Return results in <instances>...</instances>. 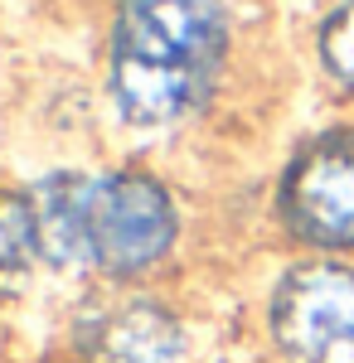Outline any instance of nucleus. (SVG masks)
<instances>
[{
	"label": "nucleus",
	"mask_w": 354,
	"mask_h": 363,
	"mask_svg": "<svg viewBox=\"0 0 354 363\" xmlns=\"http://www.w3.org/2000/svg\"><path fill=\"white\" fill-rule=\"evenodd\" d=\"M223 54L228 15L218 0H122L107 87L127 121L170 126L209 97Z\"/></svg>",
	"instance_id": "nucleus-1"
},
{
	"label": "nucleus",
	"mask_w": 354,
	"mask_h": 363,
	"mask_svg": "<svg viewBox=\"0 0 354 363\" xmlns=\"http://www.w3.org/2000/svg\"><path fill=\"white\" fill-rule=\"evenodd\" d=\"M78 238H82V262H97L112 277L146 272L175 242L170 194L151 174L82 179Z\"/></svg>",
	"instance_id": "nucleus-2"
},
{
	"label": "nucleus",
	"mask_w": 354,
	"mask_h": 363,
	"mask_svg": "<svg viewBox=\"0 0 354 363\" xmlns=\"http://www.w3.org/2000/svg\"><path fill=\"white\" fill-rule=\"evenodd\" d=\"M82 344L97 363H175L185 349V330L170 310L151 301H122L87 325Z\"/></svg>",
	"instance_id": "nucleus-5"
},
{
	"label": "nucleus",
	"mask_w": 354,
	"mask_h": 363,
	"mask_svg": "<svg viewBox=\"0 0 354 363\" xmlns=\"http://www.w3.org/2000/svg\"><path fill=\"white\" fill-rule=\"evenodd\" d=\"M321 54H326L330 73L340 83L354 87V0H345L335 15L326 20V34H321Z\"/></svg>",
	"instance_id": "nucleus-7"
},
{
	"label": "nucleus",
	"mask_w": 354,
	"mask_h": 363,
	"mask_svg": "<svg viewBox=\"0 0 354 363\" xmlns=\"http://www.w3.org/2000/svg\"><path fill=\"white\" fill-rule=\"evenodd\" d=\"M281 218L316 247L354 242V131H326L291 160L281 184Z\"/></svg>",
	"instance_id": "nucleus-4"
},
{
	"label": "nucleus",
	"mask_w": 354,
	"mask_h": 363,
	"mask_svg": "<svg viewBox=\"0 0 354 363\" xmlns=\"http://www.w3.org/2000/svg\"><path fill=\"white\" fill-rule=\"evenodd\" d=\"M39 252H44V238H39L34 199L0 194V296L25 286Z\"/></svg>",
	"instance_id": "nucleus-6"
},
{
	"label": "nucleus",
	"mask_w": 354,
	"mask_h": 363,
	"mask_svg": "<svg viewBox=\"0 0 354 363\" xmlns=\"http://www.w3.org/2000/svg\"><path fill=\"white\" fill-rule=\"evenodd\" d=\"M272 335L291 363H354V272L335 262L296 267L277 286Z\"/></svg>",
	"instance_id": "nucleus-3"
}]
</instances>
